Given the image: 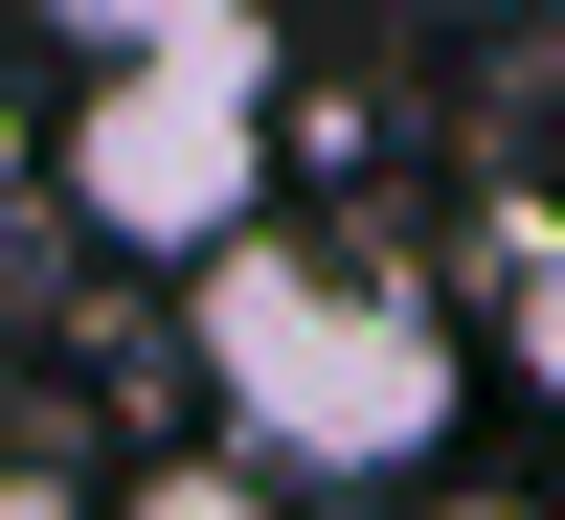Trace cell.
Returning <instances> with one entry per match:
<instances>
[{
	"label": "cell",
	"mask_w": 565,
	"mask_h": 520,
	"mask_svg": "<svg viewBox=\"0 0 565 520\" xmlns=\"http://www.w3.org/2000/svg\"><path fill=\"white\" fill-rule=\"evenodd\" d=\"M181 362H204L226 453H271V476H430L452 407H476V362H452V317L407 295L385 250H340V226H226L204 272H181Z\"/></svg>",
	"instance_id": "1"
},
{
	"label": "cell",
	"mask_w": 565,
	"mask_h": 520,
	"mask_svg": "<svg viewBox=\"0 0 565 520\" xmlns=\"http://www.w3.org/2000/svg\"><path fill=\"white\" fill-rule=\"evenodd\" d=\"M45 181H68V226H90V250L204 272L226 226L271 204V68H226V45H159V68H68V114H45Z\"/></svg>",
	"instance_id": "2"
},
{
	"label": "cell",
	"mask_w": 565,
	"mask_h": 520,
	"mask_svg": "<svg viewBox=\"0 0 565 520\" xmlns=\"http://www.w3.org/2000/svg\"><path fill=\"white\" fill-rule=\"evenodd\" d=\"M45 45H68V68H159V45H226V68H271V23H249V0H45Z\"/></svg>",
	"instance_id": "3"
},
{
	"label": "cell",
	"mask_w": 565,
	"mask_h": 520,
	"mask_svg": "<svg viewBox=\"0 0 565 520\" xmlns=\"http://www.w3.org/2000/svg\"><path fill=\"white\" fill-rule=\"evenodd\" d=\"M114 520H295V498H271V453H136Z\"/></svg>",
	"instance_id": "4"
},
{
	"label": "cell",
	"mask_w": 565,
	"mask_h": 520,
	"mask_svg": "<svg viewBox=\"0 0 565 520\" xmlns=\"http://www.w3.org/2000/svg\"><path fill=\"white\" fill-rule=\"evenodd\" d=\"M407 520H565V498H407Z\"/></svg>",
	"instance_id": "5"
}]
</instances>
